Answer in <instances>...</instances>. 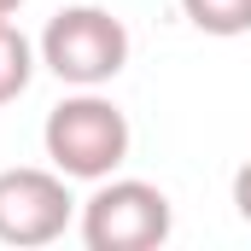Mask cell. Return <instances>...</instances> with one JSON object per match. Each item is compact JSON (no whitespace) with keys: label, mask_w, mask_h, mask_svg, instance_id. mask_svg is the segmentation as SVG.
I'll use <instances>...</instances> for the list:
<instances>
[{"label":"cell","mask_w":251,"mask_h":251,"mask_svg":"<svg viewBox=\"0 0 251 251\" xmlns=\"http://www.w3.org/2000/svg\"><path fill=\"white\" fill-rule=\"evenodd\" d=\"M128 117L117 100H105L100 88H76L70 100H59L41 123V146L53 158V170L70 181H105L117 176L128 158Z\"/></svg>","instance_id":"6da1fadb"},{"label":"cell","mask_w":251,"mask_h":251,"mask_svg":"<svg viewBox=\"0 0 251 251\" xmlns=\"http://www.w3.org/2000/svg\"><path fill=\"white\" fill-rule=\"evenodd\" d=\"M35 53L64 88H105L128 64V29L105 6H64L47 18Z\"/></svg>","instance_id":"7a4b0ae2"},{"label":"cell","mask_w":251,"mask_h":251,"mask_svg":"<svg viewBox=\"0 0 251 251\" xmlns=\"http://www.w3.org/2000/svg\"><path fill=\"white\" fill-rule=\"evenodd\" d=\"M176 228L170 193L134 176H105L82 199V246L88 251H158Z\"/></svg>","instance_id":"3957f363"},{"label":"cell","mask_w":251,"mask_h":251,"mask_svg":"<svg viewBox=\"0 0 251 251\" xmlns=\"http://www.w3.org/2000/svg\"><path fill=\"white\" fill-rule=\"evenodd\" d=\"M76 216L70 176L59 170H0V246H53Z\"/></svg>","instance_id":"277c9868"},{"label":"cell","mask_w":251,"mask_h":251,"mask_svg":"<svg viewBox=\"0 0 251 251\" xmlns=\"http://www.w3.org/2000/svg\"><path fill=\"white\" fill-rule=\"evenodd\" d=\"M35 41L12 24V18H0V105H12V100H24V88L35 82Z\"/></svg>","instance_id":"5b68a950"},{"label":"cell","mask_w":251,"mask_h":251,"mask_svg":"<svg viewBox=\"0 0 251 251\" xmlns=\"http://www.w3.org/2000/svg\"><path fill=\"white\" fill-rule=\"evenodd\" d=\"M181 18L204 35H251V0H181Z\"/></svg>","instance_id":"8992f818"},{"label":"cell","mask_w":251,"mask_h":251,"mask_svg":"<svg viewBox=\"0 0 251 251\" xmlns=\"http://www.w3.org/2000/svg\"><path fill=\"white\" fill-rule=\"evenodd\" d=\"M234 210H240V216L251 222V158L240 164V170H234Z\"/></svg>","instance_id":"52a82bcc"},{"label":"cell","mask_w":251,"mask_h":251,"mask_svg":"<svg viewBox=\"0 0 251 251\" xmlns=\"http://www.w3.org/2000/svg\"><path fill=\"white\" fill-rule=\"evenodd\" d=\"M18 6H24V0H0V18H12V12H18Z\"/></svg>","instance_id":"ba28073f"}]
</instances>
